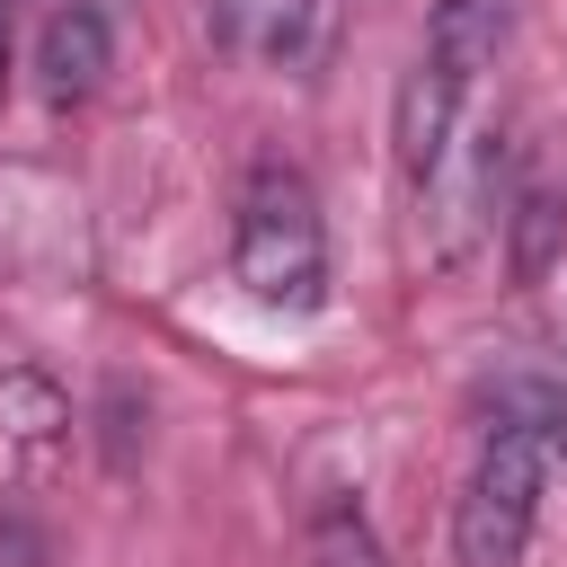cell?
<instances>
[{"label": "cell", "mask_w": 567, "mask_h": 567, "mask_svg": "<svg viewBox=\"0 0 567 567\" xmlns=\"http://www.w3.org/2000/svg\"><path fill=\"white\" fill-rule=\"evenodd\" d=\"M558 248H567V168L558 159H532L505 186V275H514V292L540 284L558 266Z\"/></svg>", "instance_id": "5"}, {"label": "cell", "mask_w": 567, "mask_h": 567, "mask_svg": "<svg viewBox=\"0 0 567 567\" xmlns=\"http://www.w3.org/2000/svg\"><path fill=\"white\" fill-rule=\"evenodd\" d=\"M461 97H470V80H452L434 53L408 62V80H399V97H390V159H399L408 186H434V177H443L452 133H461Z\"/></svg>", "instance_id": "3"}, {"label": "cell", "mask_w": 567, "mask_h": 567, "mask_svg": "<svg viewBox=\"0 0 567 567\" xmlns=\"http://www.w3.org/2000/svg\"><path fill=\"white\" fill-rule=\"evenodd\" d=\"M310 567H390L372 514H363L354 496H337V487L310 505Z\"/></svg>", "instance_id": "9"}, {"label": "cell", "mask_w": 567, "mask_h": 567, "mask_svg": "<svg viewBox=\"0 0 567 567\" xmlns=\"http://www.w3.org/2000/svg\"><path fill=\"white\" fill-rule=\"evenodd\" d=\"M0 434L18 443V452H53L62 434H71V399L35 372V363H18V372H0Z\"/></svg>", "instance_id": "8"}, {"label": "cell", "mask_w": 567, "mask_h": 567, "mask_svg": "<svg viewBox=\"0 0 567 567\" xmlns=\"http://www.w3.org/2000/svg\"><path fill=\"white\" fill-rule=\"evenodd\" d=\"M0 567H44V532H35L18 505L0 514Z\"/></svg>", "instance_id": "10"}, {"label": "cell", "mask_w": 567, "mask_h": 567, "mask_svg": "<svg viewBox=\"0 0 567 567\" xmlns=\"http://www.w3.org/2000/svg\"><path fill=\"white\" fill-rule=\"evenodd\" d=\"M0 89H9V9H0Z\"/></svg>", "instance_id": "12"}, {"label": "cell", "mask_w": 567, "mask_h": 567, "mask_svg": "<svg viewBox=\"0 0 567 567\" xmlns=\"http://www.w3.org/2000/svg\"><path fill=\"white\" fill-rule=\"evenodd\" d=\"M230 275L248 284V301L266 310H319L328 301V221L319 195L292 159H257L230 213Z\"/></svg>", "instance_id": "1"}, {"label": "cell", "mask_w": 567, "mask_h": 567, "mask_svg": "<svg viewBox=\"0 0 567 567\" xmlns=\"http://www.w3.org/2000/svg\"><path fill=\"white\" fill-rule=\"evenodd\" d=\"M505 27H514V0H434V9H425V53H434L452 80H478V71L496 62Z\"/></svg>", "instance_id": "7"}, {"label": "cell", "mask_w": 567, "mask_h": 567, "mask_svg": "<svg viewBox=\"0 0 567 567\" xmlns=\"http://www.w3.org/2000/svg\"><path fill=\"white\" fill-rule=\"evenodd\" d=\"M213 44L266 71H301L319 53V0H213Z\"/></svg>", "instance_id": "6"}, {"label": "cell", "mask_w": 567, "mask_h": 567, "mask_svg": "<svg viewBox=\"0 0 567 567\" xmlns=\"http://www.w3.org/2000/svg\"><path fill=\"white\" fill-rule=\"evenodd\" d=\"M106 443H115V461L133 452V390H106Z\"/></svg>", "instance_id": "11"}, {"label": "cell", "mask_w": 567, "mask_h": 567, "mask_svg": "<svg viewBox=\"0 0 567 567\" xmlns=\"http://www.w3.org/2000/svg\"><path fill=\"white\" fill-rule=\"evenodd\" d=\"M106 62H115L106 9L97 0H53L44 27H35V89H44V106H89Z\"/></svg>", "instance_id": "4"}, {"label": "cell", "mask_w": 567, "mask_h": 567, "mask_svg": "<svg viewBox=\"0 0 567 567\" xmlns=\"http://www.w3.org/2000/svg\"><path fill=\"white\" fill-rule=\"evenodd\" d=\"M558 452L523 425H487L470 478H461V505H452V549L461 567H514L532 523H540V487H549Z\"/></svg>", "instance_id": "2"}]
</instances>
